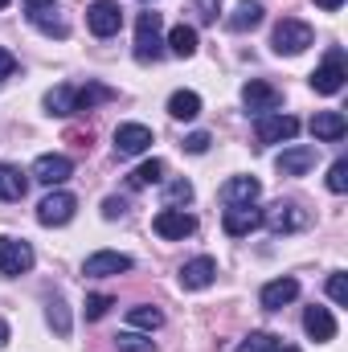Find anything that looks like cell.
I'll return each instance as SVG.
<instances>
[{
  "mask_svg": "<svg viewBox=\"0 0 348 352\" xmlns=\"http://www.w3.org/2000/svg\"><path fill=\"white\" fill-rule=\"evenodd\" d=\"M111 307H115V299H111V295H90V299H87V320H102Z\"/></svg>",
  "mask_w": 348,
  "mask_h": 352,
  "instance_id": "obj_35",
  "label": "cell"
},
{
  "mask_svg": "<svg viewBox=\"0 0 348 352\" xmlns=\"http://www.w3.org/2000/svg\"><path fill=\"white\" fill-rule=\"evenodd\" d=\"M74 176V164H70V156H37L33 160V180L37 184H45V188H58V184H66Z\"/></svg>",
  "mask_w": 348,
  "mask_h": 352,
  "instance_id": "obj_9",
  "label": "cell"
},
{
  "mask_svg": "<svg viewBox=\"0 0 348 352\" xmlns=\"http://www.w3.org/2000/svg\"><path fill=\"white\" fill-rule=\"evenodd\" d=\"M295 135H299V119L295 115H283V111L259 115V144H291Z\"/></svg>",
  "mask_w": 348,
  "mask_h": 352,
  "instance_id": "obj_5",
  "label": "cell"
},
{
  "mask_svg": "<svg viewBox=\"0 0 348 352\" xmlns=\"http://www.w3.org/2000/svg\"><path fill=\"white\" fill-rule=\"evenodd\" d=\"M316 41V33H312V25L307 21H295V16H287V21H279L274 25V37H270V45H274V54L283 58H295V54H303L307 45Z\"/></svg>",
  "mask_w": 348,
  "mask_h": 352,
  "instance_id": "obj_2",
  "label": "cell"
},
{
  "mask_svg": "<svg viewBox=\"0 0 348 352\" xmlns=\"http://www.w3.org/2000/svg\"><path fill=\"white\" fill-rule=\"evenodd\" d=\"M4 344H8V324L0 320V349H4Z\"/></svg>",
  "mask_w": 348,
  "mask_h": 352,
  "instance_id": "obj_43",
  "label": "cell"
},
{
  "mask_svg": "<svg viewBox=\"0 0 348 352\" xmlns=\"http://www.w3.org/2000/svg\"><path fill=\"white\" fill-rule=\"evenodd\" d=\"M262 226H270L274 234H295V230L307 226V213H303L295 201H279V205H270V209L262 213Z\"/></svg>",
  "mask_w": 348,
  "mask_h": 352,
  "instance_id": "obj_7",
  "label": "cell"
},
{
  "mask_svg": "<svg viewBox=\"0 0 348 352\" xmlns=\"http://www.w3.org/2000/svg\"><path fill=\"white\" fill-rule=\"evenodd\" d=\"M274 352H299L295 344H274Z\"/></svg>",
  "mask_w": 348,
  "mask_h": 352,
  "instance_id": "obj_45",
  "label": "cell"
},
{
  "mask_svg": "<svg viewBox=\"0 0 348 352\" xmlns=\"http://www.w3.org/2000/svg\"><path fill=\"white\" fill-rule=\"evenodd\" d=\"M45 320H50V328H54L58 336H70V311H66L62 299H50V303H45Z\"/></svg>",
  "mask_w": 348,
  "mask_h": 352,
  "instance_id": "obj_30",
  "label": "cell"
},
{
  "mask_svg": "<svg viewBox=\"0 0 348 352\" xmlns=\"http://www.w3.org/2000/svg\"><path fill=\"white\" fill-rule=\"evenodd\" d=\"M0 8H8V0H0Z\"/></svg>",
  "mask_w": 348,
  "mask_h": 352,
  "instance_id": "obj_46",
  "label": "cell"
},
{
  "mask_svg": "<svg viewBox=\"0 0 348 352\" xmlns=\"http://www.w3.org/2000/svg\"><path fill=\"white\" fill-rule=\"evenodd\" d=\"M193 4H197L201 21H217V12H221V0H193Z\"/></svg>",
  "mask_w": 348,
  "mask_h": 352,
  "instance_id": "obj_39",
  "label": "cell"
},
{
  "mask_svg": "<svg viewBox=\"0 0 348 352\" xmlns=\"http://www.w3.org/2000/svg\"><path fill=\"white\" fill-rule=\"evenodd\" d=\"M328 295H332V303H340V307L348 303V274L345 270H336V274L328 278Z\"/></svg>",
  "mask_w": 348,
  "mask_h": 352,
  "instance_id": "obj_34",
  "label": "cell"
},
{
  "mask_svg": "<svg viewBox=\"0 0 348 352\" xmlns=\"http://www.w3.org/2000/svg\"><path fill=\"white\" fill-rule=\"evenodd\" d=\"M29 16H33V25H37L41 33H50V37H66V33H70V25H66L62 16H50L45 8H33Z\"/></svg>",
  "mask_w": 348,
  "mask_h": 352,
  "instance_id": "obj_29",
  "label": "cell"
},
{
  "mask_svg": "<svg viewBox=\"0 0 348 352\" xmlns=\"http://www.w3.org/2000/svg\"><path fill=\"white\" fill-rule=\"evenodd\" d=\"M168 50H173L176 58H193L197 54V29L193 25H176L173 33H168Z\"/></svg>",
  "mask_w": 348,
  "mask_h": 352,
  "instance_id": "obj_24",
  "label": "cell"
},
{
  "mask_svg": "<svg viewBox=\"0 0 348 352\" xmlns=\"http://www.w3.org/2000/svg\"><path fill=\"white\" fill-rule=\"evenodd\" d=\"M312 135H316L320 144H336V140L348 135V119L340 111H320V115L312 119Z\"/></svg>",
  "mask_w": 348,
  "mask_h": 352,
  "instance_id": "obj_18",
  "label": "cell"
},
{
  "mask_svg": "<svg viewBox=\"0 0 348 352\" xmlns=\"http://www.w3.org/2000/svg\"><path fill=\"white\" fill-rule=\"evenodd\" d=\"M74 209H78L74 192L54 188V192H45V197H41V205H37V221H41V226H66V221L74 217Z\"/></svg>",
  "mask_w": 348,
  "mask_h": 352,
  "instance_id": "obj_3",
  "label": "cell"
},
{
  "mask_svg": "<svg viewBox=\"0 0 348 352\" xmlns=\"http://www.w3.org/2000/svg\"><path fill=\"white\" fill-rule=\"evenodd\" d=\"M274 344H279V336H270V332H250V336L238 344V352H274Z\"/></svg>",
  "mask_w": 348,
  "mask_h": 352,
  "instance_id": "obj_32",
  "label": "cell"
},
{
  "mask_svg": "<svg viewBox=\"0 0 348 352\" xmlns=\"http://www.w3.org/2000/svg\"><path fill=\"white\" fill-rule=\"evenodd\" d=\"M45 111L50 115H74V87H54L45 94Z\"/></svg>",
  "mask_w": 348,
  "mask_h": 352,
  "instance_id": "obj_26",
  "label": "cell"
},
{
  "mask_svg": "<svg viewBox=\"0 0 348 352\" xmlns=\"http://www.w3.org/2000/svg\"><path fill=\"white\" fill-rule=\"evenodd\" d=\"M221 226H226V234H230V238H246V234H254V230L262 226V209H254V205H242V209H226Z\"/></svg>",
  "mask_w": 348,
  "mask_h": 352,
  "instance_id": "obj_16",
  "label": "cell"
},
{
  "mask_svg": "<svg viewBox=\"0 0 348 352\" xmlns=\"http://www.w3.org/2000/svg\"><path fill=\"white\" fill-rule=\"evenodd\" d=\"M209 144H213V140H209L205 131H193V135H184V152H188V156H201V152H209Z\"/></svg>",
  "mask_w": 348,
  "mask_h": 352,
  "instance_id": "obj_37",
  "label": "cell"
},
{
  "mask_svg": "<svg viewBox=\"0 0 348 352\" xmlns=\"http://www.w3.org/2000/svg\"><path fill=\"white\" fill-rule=\"evenodd\" d=\"M316 4H320V8H328V12H332V8H340V4H345V0H316Z\"/></svg>",
  "mask_w": 348,
  "mask_h": 352,
  "instance_id": "obj_42",
  "label": "cell"
},
{
  "mask_svg": "<svg viewBox=\"0 0 348 352\" xmlns=\"http://www.w3.org/2000/svg\"><path fill=\"white\" fill-rule=\"evenodd\" d=\"M242 102H246L250 115H270V111H279L283 94L270 87V82H262V78H250V82L242 87Z\"/></svg>",
  "mask_w": 348,
  "mask_h": 352,
  "instance_id": "obj_12",
  "label": "cell"
},
{
  "mask_svg": "<svg viewBox=\"0 0 348 352\" xmlns=\"http://www.w3.org/2000/svg\"><path fill=\"white\" fill-rule=\"evenodd\" d=\"M295 295H299V283H295V278H274V283H266V287H262L259 299H262V307H266V311H279V307H287Z\"/></svg>",
  "mask_w": 348,
  "mask_h": 352,
  "instance_id": "obj_20",
  "label": "cell"
},
{
  "mask_svg": "<svg viewBox=\"0 0 348 352\" xmlns=\"http://www.w3.org/2000/svg\"><path fill=\"white\" fill-rule=\"evenodd\" d=\"M193 201V184L188 180H173L164 188V209H176V205H188Z\"/></svg>",
  "mask_w": 348,
  "mask_h": 352,
  "instance_id": "obj_31",
  "label": "cell"
},
{
  "mask_svg": "<svg viewBox=\"0 0 348 352\" xmlns=\"http://www.w3.org/2000/svg\"><path fill=\"white\" fill-rule=\"evenodd\" d=\"M168 115L180 119V123L197 119V115H201V94H197V90H176L173 98H168Z\"/></svg>",
  "mask_w": 348,
  "mask_h": 352,
  "instance_id": "obj_22",
  "label": "cell"
},
{
  "mask_svg": "<svg viewBox=\"0 0 348 352\" xmlns=\"http://www.w3.org/2000/svg\"><path fill=\"white\" fill-rule=\"evenodd\" d=\"M29 270H33V246L21 242V238H0V274L17 278V274H29Z\"/></svg>",
  "mask_w": 348,
  "mask_h": 352,
  "instance_id": "obj_4",
  "label": "cell"
},
{
  "mask_svg": "<svg viewBox=\"0 0 348 352\" xmlns=\"http://www.w3.org/2000/svg\"><path fill=\"white\" fill-rule=\"evenodd\" d=\"M127 324H131V328H148V332H156V328L164 324V316H160V307L140 303V307H131V311H127Z\"/></svg>",
  "mask_w": 348,
  "mask_h": 352,
  "instance_id": "obj_27",
  "label": "cell"
},
{
  "mask_svg": "<svg viewBox=\"0 0 348 352\" xmlns=\"http://www.w3.org/2000/svg\"><path fill=\"white\" fill-rule=\"evenodd\" d=\"M66 140H70L74 148H90V131H66Z\"/></svg>",
  "mask_w": 348,
  "mask_h": 352,
  "instance_id": "obj_41",
  "label": "cell"
},
{
  "mask_svg": "<svg viewBox=\"0 0 348 352\" xmlns=\"http://www.w3.org/2000/svg\"><path fill=\"white\" fill-rule=\"evenodd\" d=\"M328 188H332V192H345L348 188V160H336V164L328 168Z\"/></svg>",
  "mask_w": 348,
  "mask_h": 352,
  "instance_id": "obj_36",
  "label": "cell"
},
{
  "mask_svg": "<svg viewBox=\"0 0 348 352\" xmlns=\"http://www.w3.org/2000/svg\"><path fill=\"white\" fill-rule=\"evenodd\" d=\"M115 349L119 352H156V344L144 340V336H135V332H119L115 336Z\"/></svg>",
  "mask_w": 348,
  "mask_h": 352,
  "instance_id": "obj_33",
  "label": "cell"
},
{
  "mask_svg": "<svg viewBox=\"0 0 348 352\" xmlns=\"http://www.w3.org/2000/svg\"><path fill=\"white\" fill-rule=\"evenodd\" d=\"M345 78H348L345 54H340V50H332V54H328V62L312 74V87H316V94H336V90H345Z\"/></svg>",
  "mask_w": 348,
  "mask_h": 352,
  "instance_id": "obj_11",
  "label": "cell"
},
{
  "mask_svg": "<svg viewBox=\"0 0 348 352\" xmlns=\"http://www.w3.org/2000/svg\"><path fill=\"white\" fill-rule=\"evenodd\" d=\"M115 98V90L98 87V82H90V87L74 90V111H90V107H98V102H111Z\"/></svg>",
  "mask_w": 348,
  "mask_h": 352,
  "instance_id": "obj_25",
  "label": "cell"
},
{
  "mask_svg": "<svg viewBox=\"0 0 348 352\" xmlns=\"http://www.w3.org/2000/svg\"><path fill=\"white\" fill-rule=\"evenodd\" d=\"M12 70H17V58H12L8 50H0V82H4V78H8Z\"/></svg>",
  "mask_w": 348,
  "mask_h": 352,
  "instance_id": "obj_40",
  "label": "cell"
},
{
  "mask_svg": "<svg viewBox=\"0 0 348 352\" xmlns=\"http://www.w3.org/2000/svg\"><path fill=\"white\" fill-rule=\"evenodd\" d=\"M25 4H29V8H50L54 0H25Z\"/></svg>",
  "mask_w": 348,
  "mask_h": 352,
  "instance_id": "obj_44",
  "label": "cell"
},
{
  "mask_svg": "<svg viewBox=\"0 0 348 352\" xmlns=\"http://www.w3.org/2000/svg\"><path fill=\"white\" fill-rule=\"evenodd\" d=\"M152 230H156L160 238H168V242H184V238L197 230V217L184 213V209H160L156 221H152Z\"/></svg>",
  "mask_w": 348,
  "mask_h": 352,
  "instance_id": "obj_8",
  "label": "cell"
},
{
  "mask_svg": "<svg viewBox=\"0 0 348 352\" xmlns=\"http://www.w3.org/2000/svg\"><path fill=\"white\" fill-rule=\"evenodd\" d=\"M316 160H320V148H312V144H295V148H283L279 152V173L283 176H303L316 168Z\"/></svg>",
  "mask_w": 348,
  "mask_h": 352,
  "instance_id": "obj_13",
  "label": "cell"
},
{
  "mask_svg": "<svg viewBox=\"0 0 348 352\" xmlns=\"http://www.w3.org/2000/svg\"><path fill=\"white\" fill-rule=\"evenodd\" d=\"M87 25L94 37H115L123 29V8L115 0H94L87 8Z\"/></svg>",
  "mask_w": 348,
  "mask_h": 352,
  "instance_id": "obj_6",
  "label": "cell"
},
{
  "mask_svg": "<svg viewBox=\"0 0 348 352\" xmlns=\"http://www.w3.org/2000/svg\"><path fill=\"white\" fill-rule=\"evenodd\" d=\"M303 328H307V336H312L316 344H328V340L336 336V320H332L328 307H307V311H303Z\"/></svg>",
  "mask_w": 348,
  "mask_h": 352,
  "instance_id": "obj_19",
  "label": "cell"
},
{
  "mask_svg": "<svg viewBox=\"0 0 348 352\" xmlns=\"http://www.w3.org/2000/svg\"><path fill=\"white\" fill-rule=\"evenodd\" d=\"M234 33H246V29H254L262 25V0H242L234 12H230V21H226Z\"/></svg>",
  "mask_w": 348,
  "mask_h": 352,
  "instance_id": "obj_23",
  "label": "cell"
},
{
  "mask_svg": "<svg viewBox=\"0 0 348 352\" xmlns=\"http://www.w3.org/2000/svg\"><path fill=\"white\" fill-rule=\"evenodd\" d=\"M160 54H164V21H160V12H140V21H135V58L156 62Z\"/></svg>",
  "mask_w": 348,
  "mask_h": 352,
  "instance_id": "obj_1",
  "label": "cell"
},
{
  "mask_svg": "<svg viewBox=\"0 0 348 352\" xmlns=\"http://www.w3.org/2000/svg\"><path fill=\"white\" fill-rule=\"evenodd\" d=\"M160 180H164V164L160 160H144L131 173V188H148V184H160Z\"/></svg>",
  "mask_w": 348,
  "mask_h": 352,
  "instance_id": "obj_28",
  "label": "cell"
},
{
  "mask_svg": "<svg viewBox=\"0 0 348 352\" xmlns=\"http://www.w3.org/2000/svg\"><path fill=\"white\" fill-rule=\"evenodd\" d=\"M29 192V176L12 164H0V201H21Z\"/></svg>",
  "mask_w": 348,
  "mask_h": 352,
  "instance_id": "obj_21",
  "label": "cell"
},
{
  "mask_svg": "<svg viewBox=\"0 0 348 352\" xmlns=\"http://www.w3.org/2000/svg\"><path fill=\"white\" fill-rule=\"evenodd\" d=\"M131 270V258L119 254V250H98L83 263V274L87 278H111V274H127Z\"/></svg>",
  "mask_w": 348,
  "mask_h": 352,
  "instance_id": "obj_14",
  "label": "cell"
},
{
  "mask_svg": "<svg viewBox=\"0 0 348 352\" xmlns=\"http://www.w3.org/2000/svg\"><path fill=\"white\" fill-rule=\"evenodd\" d=\"M213 278H217V263L213 258H193V263L180 266V287L184 291H205Z\"/></svg>",
  "mask_w": 348,
  "mask_h": 352,
  "instance_id": "obj_17",
  "label": "cell"
},
{
  "mask_svg": "<svg viewBox=\"0 0 348 352\" xmlns=\"http://www.w3.org/2000/svg\"><path fill=\"white\" fill-rule=\"evenodd\" d=\"M123 213H127V201H119V197H107V201H102V217H107V221H115V217H123Z\"/></svg>",
  "mask_w": 348,
  "mask_h": 352,
  "instance_id": "obj_38",
  "label": "cell"
},
{
  "mask_svg": "<svg viewBox=\"0 0 348 352\" xmlns=\"http://www.w3.org/2000/svg\"><path fill=\"white\" fill-rule=\"evenodd\" d=\"M152 148V127L144 123H119L115 127V156H140Z\"/></svg>",
  "mask_w": 348,
  "mask_h": 352,
  "instance_id": "obj_10",
  "label": "cell"
},
{
  "mask_svg": "<svg viewBox=\"0 0 348 352\" xmlns=\"http://www.w3.org/2000/svg\"><path fill=\"white\" fill-rule=\"evenodd\" d=\"M262 192V184L254 176H234V180H226L221 184V201H226V209H242V205H254Z\"/></svg>",
  "mask_w": 348,
  "mask_h": 352,
  "instance_id": "obj_15",
  "label": "cell"
}]
</instances>
